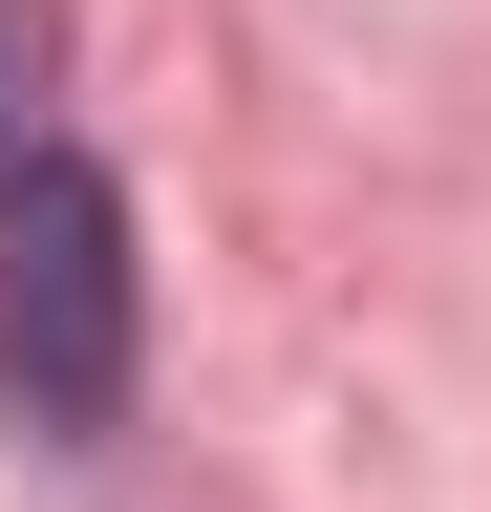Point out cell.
<instances>
[{"mask_svg": "<svg viewBox=\"0 0 491 512\" xmlns=\"http://www.w3.org/2000/svg\"><path fill=\"white\" fill-rule=\"evenodd\" d=\"M129 192H107L86 150H43L22 192H0V427L22 448H107L129 427Z\"/></svg>", "mask_w": 491, "mask_h": 512, "instance_id": "6da1fadb", "label": "cell"}, {"mask_svg": "<svg viewBox=\"0 0 491 512\" xmlns=\"http://www.w3.org/2000/svg\"><path fill=\"white\" fill-rule=\"evenodd\" d=\"M43 107H65V0H0V192H22L43 150H65Z\"/></svg>", "mask_w": 491, "mask_h": 512, "instance_id": "7a4b0ae2", "label": "cell"}]
</instances>
